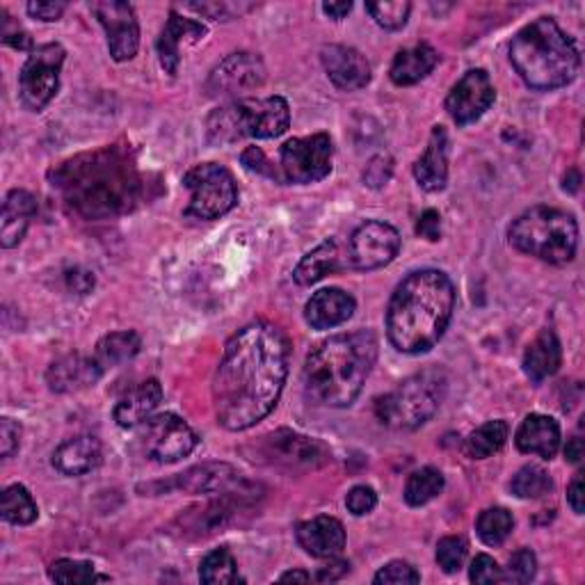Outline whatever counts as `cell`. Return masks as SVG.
<instances>
[{"instance_id": "obj_22", "label": "cell", "mask_w": 585, "mask_h": 585, "mask_svg": "<svg viewBox=\"0 0 585 585\" xmlns=\"http://www.w3.org/2000/svg\"><path fill=\"white\" fill-rule=\"evenodd\" d=\"M514 442L521 453L551 459L561 448V425L546 414H529L521 421Z\"/></svg>"}, {"instance_id": "obj_28", "label": "cell", "mask_w": 585, "mask_h": 585, "mask_svg": "<svg viewBox=\"0 0 585 585\" xmlns=\"http://www.w3.org/2000/svg\"><path fill=\"white\" fill-rule=\"evenodd\" d=\"M163 400V387L159 380H147L115 405V421L119 427H138L156 412Z\"/></svg>"}, {"instance_id": "obj_11", "label": "cell", "mask_w": 585, "mask_h": 585, "mask_svg": "<svg viewBox=\"0 0 585 585\" xmlns=\"http://www.w3.org/2000/svg\"><path fill=\"white\" fill-rule=\"evenodd\" d=\"M65 65V48L59 44H44L30 53L19 74V95L25 108L44 110L57 95L59 69Z\"/></svg>"}, {"instance_id": "obj_30", "label": "cell", "mask_w": 585, "mask_h": 585, "mask_svg": "<svg viewBox=\"0 0 585 585\" xmlns=\"http://www.w3.org/2000/svg\"><path fill=\"white\" fill-rule=\"evenodd\" d=\"M561 361H563V348L559 336L551 329H544L529 346L527 355H523V371H527L531 382L540 384L559 371Z\"/></svg>"}, {"instance_id": "obj_51", "label": "cell", "mask_w": 585, "mask_h": 585, "mask_svg": "<svg viewBox=\"0 0 585 585\" xmlns=\"http://www.w3.org/2000/svg\"><path fill=\"white\" fill-rule=\"evenodd\" d=\"M67 282H69V289L78 295H87L91 289H95V274L87 272V270H80V268H74L67 272Z\"/></svg>"}, {"instance_id": "obj_43", "label": "cell", "mask_w": 585, "mask_h": 585, "mask_svg": "<svg viewBox=\"0 0 585 585\" xmlns=\"http://www.w3.org/2000/svg\"><path fill=\"white\" fill-rule=\"evenodd\" d=\"M419 581H421V574L414 570V565L405 561H393L384 565L373 578L376 585H405V583H419Z\"/></svg>"}, {"instance_id": "obj_36", "label": "cell", "mask_w": 585, "mask_h": 585, "mask_svg": "<svg viewBox=\"0 0 585 585\" xmlns=\"http://www.w3.org/2000/svg\"><path fill=\"white\" fill-rule=\"evenodd\" d=\"M199 581L206 585H229L238 581V567L229 549H213L199 565Z\"/></svg>"}, {"instance_id": "obj_4", "label": "cell", "mask_w": 585, "mask_h": 585, "mask_svg": "<svg viewBox=\"0 0 585 585\" xmlns=\"http://www.w3.org/2000/svg\"><path fill=\"white\" fill-rule=\"evenodd\" d=\"M378 361L371 329L338 334L318 344L304 364V391L316 405L350 408Z\"/></svg>"}, {"instance_id": "obj_12", "label": "cell", "mask_w": 585, "mask_h": 585, "mask_svg": "<svg viewBox=\"0 0 585 585\" xmlns=\"http://www.w3.org/2000/svg\"><path fill=\"white\" fill-rule=\"evenodd\" d=\"M334 147L327 133H316L310 138H293L280 151L282 181L297 183H318L332 172Z\"/></svg>"}, {"instance_id": "obj_23", "label": "cell", "mask_w": 585, "mask_h": 585, "mask_svg": "<svg viewBox=\"0 0 585 585\" xmlns=\"http://www.w3.org/2000/svg\"><path fill=\"white\" fill-rule=\"evenodd\" d=\"M416 183L425 193H440L448 181V138L442 127L433 129L423 156L414 165Z\"/></svg>"}, {"instance_id": "obj_26", "label": "cell", "mask_w": 585, "mask_h": 585, "mask_svg": "<svg viewBox=\"0 0 585 585\" xmlns=\"http://www.w3.org/2000/svg\"><path fill=\"white\" fill-rule=\"evenodd\" d=\"M101 442L91 435H78L59 444L53 453V467L65 476H85L101 465Z\"/></svg>"}, {"instance_id": "obj_10", "label": "cell", "mask_w": 585, "mask_h": 585, "mask_svg": "<svg viewBox=\"0 0 585 585\" xmlns=\"http://www.w3.org/2000/svg\"><path fill=\"white\" fill-rule=\"evenodd\" d=\"M183 186L191 191L188 218L218 220L238 204V188L231 172L218 163L195 165L183 176Z\"/></svg>"}, {"instance_id": "obj_52", "label": "cell", "mask_w": 585, "mask_h": 585, "mask_svg": "<svg viewBox=\"0 0 585 585\" xmlns=\"http://www.w3.org/2000/svg\"><path fill=\"white\" fill-rule=\"evenodd\" d=\"M567 503L576 514H583L585 510V483H583V472L574 476V480L567 487Z\"/></svg>"}, {"instance_id": "obj_21", "label": "cell", "mask_w": 585, "mask_h": 585, "mask_svg": "<svg viewBox=\"0 0 585 585\" xmlns=\"http://www.w3.org/2000/svg\"><path fill=\"white\" fill-rule=\"evenodd\" d=\"M208 33L206 25L202 21L195 19H186L181 17L178 12H170V19L163 28V33L159 37V59H161V67L170 74L176 76L178 72V63H181V46L186 44H197L199 40H204V35Z\"/></svg>"}, {"instance_id": "obj_7", "label": "cell", "mask_w": 585, "mask_h": 585, "mask_svg": "<svg viewBox=\"0 0 585 585\" xmlns=\"http://www.w3.org/2000/svg\"><path fill=\"white\" fill-rule=\"evenodd\" d=\"M291 127V108L284 97L238 99L213 110L206 121V140L210 144H234L242 138L272 140Z\"/></svg>"}, {"instance_id": "obj_18", "label": "cell", "mask_w": 585, "mask_h": 585, "mask_svg": "<svg viewBox=\"0 0 585 585\" xmlns=\"http://www.w3.org/2000/svg\"><path fill=\"white\" fill-rule=\"evenodd\" d=\"M495 99L497 91L487 72L472 69L451 89V95L446 97V110L457 127H467L480 119L495 104Z\"/></svg>"}, {"instance_id": "obj_44", "label": "cell", "mask_w": 585, "mask_h": 585, "mask_svg": "<svg viewBox=\"0 0 585 585\" xmlns=\"http://www.w3.org/2000/svg\"><path fill=\"white\" fill-rule=\"evenodd\" d=\"M378 506V495L373 487H366V485H357L348 491L346 497V508L355 514V517H364L368 512H373V508Z\"/></svg>"}, {"instance_id": "obj_17", "label": "cell", "mask_w": 585, "mask_h": 585, "mask_svg": "<svg viewBox=\"0 0 585 585\" xmlns=\"http://www.w3.org/2000/svg\"><path fill=\"white\" fill-rule=\"evenodd\" d=\"M266 83V65L254 53H231L208 76L210 97H236Z\"/></svg>"}, {"instance_id": "obj_34", "label": "cell", "mask_w": 585, "mask_h": 585, "mask_svg": "<svg viewBox=\"0 0 585 585\" xmlns=\"http://www.w3.org/2000/svg\"><path fill=\"white\" fill-rule=\"evenodd\" d=\"M444 485H446V480H444V474L440 469L423 467L408 478L405 501L412 508H421L433 499H437L444 491Z\"/></svg>"}, {"instance_id": "obj_49", "label": "cell", "mask_w": 585, "mask_h": 585, "mask_svg": "<svg viewBox=\"0 0 585 585\" xmlns=\"http://www.w3.org/2000/svg\"><path fill=\"white\" fill-rule=\"evenodd\" d=\"M416 234L421 238H427L437 242L442 238V215L435 210V208H427L421 218H419V225H416Z\"/></svg>"}, {"instance_id": "obj_55", "label": "cell", "mask_w": 585, "mask_h": 585, "mask_svg": "<svg viewBox=\"0 0 585 585\" xmlns=\"http://www.w3.org/2000/svg\"><path fill=\"white\" fill-rule=\"evenodd\" d=\"M3 42L8 46L19 48V51H25V48H30V44H33L25 33H21V30H19V33H3Z\"/></svg>"}, {"instance_id": "obj_54", "label": "cell", "mask_w": 585, "mask_h": 585, "mask_svg": "<svg viewBox=\"0 0 585 585\" xmlns=\"http://www.w3.org/2000/svg\"><path fill=\"white\" fill-rule=\"evenodd\" d=\"M350 10H353V3H350V0H342V3H325V6H323V12H325L329 19H334V21L346 19V17L350 14Z\"/></svg>"}, {"instance_id": "obj_14", "label": "cell", "mask_w": 585, "mask_h": 585, "mask_svg": "<svg viewBox=\"0 0 585 585\" xmlns=\"http://www.w3.org/2000/svg\"><path fill=\"white\" fill-rule=\"evenodd\" d=\"M174 487L188 491V495H206V497H234L250 503L259 497V485L245 480L234 467L208 462V465L193 467L191 472L181 474Z\"/></svg>"}, {"instance_id": "obj_32", "label": "cell", "mask_w": 585, "mask_h": 585, "mask_svg": "<svg viewBox=\"0 0 585 585\" xmlns=\"http://www.w3.org/2000/svg\"><path fill=\"white\" fill-rule=\"evenodd\" d=\"M142 348L140 336L136 332H112L108 336H104L101 342L97 344V353H95V361L101 366V371L106 373L108 368H115L119 364H127L131 361Z\"/></svg>"}, {"instance_id": "obj_58", "label": "cell", "mask_w": 585, "mask_h": 585, "mask_svg": "<svg viewBox=\"0 0 585 585\" xmlns=\"http://www.w3.org/2000/svg\"><path fill=\"white\" fill-rule=\"evenodd\" d=\"M570 174H572V178H570V181H565V191H570V193H576V191H578V183H581V176H578V172H576V170H572Z\"/></svg>"}, {"instance_id": "obj_56", "label": "cell", "mask_w": 585, "mask_h": 585, "mask_svg": "<svg viewBox=\"0 0 585 585\" xmlns=\"http://www.w3.org/2000/svg\"><path fill=\"white\" fill-rule=\"evenodd\" d=\"M583 453H585L583 440L574 437V440H570V442H567V446H565V457H567L570 462H574V465H576V462H581V459H583Z\"/></svg>"}, {"instance_id": "obj_33", "label": "cell", "mask_w": 585, "mask_h": 585, "mask_svg": "<svg viewBox=\"0 0 585 585\" xmlns=\"http://www.w3.org/2000/svg\"><path fill=\"white\" fill-rule=\"evenodd\" d=\"M506 440H508V423L501 419L487 421L469 435V440L465 442V453L472 459H485L499 453Z\"/></svg>"}, {"instance_id": "obj_40", "label": "cell", "mask_w": 585, "mask_h": 585, "mask_svg": "<svg viewBox=\"0 0 585 585\" xmlns=\"http://www.w3.org/2000/svg\"><path fill=\"white\" fill-rule=\"evenodd\" d=\"M366 10L384 30H400L410 19L412 3L408 0H382V3H366Z\"/></svg>"}, {"instance_id": "obj_35", "label": "cell", "mask_w": 585, "mask_h": 585, "mask_svg": "<svg viewBox=\"0 0 585 585\" xmlns=\"http://www.w3.org/2000/svg\"><path fill=\"white\" fill-rule=\"evenodd\" d=\"M3 519L8 523H14V527H28L37 519V503L33 495L23 487V485H10L3 491Z\"/></svg>"}, {"instance_id": "obj_24", "label": "cell", "mask_w": 585, "mask_h": 585, "mask_svg": "<svg viewBox=\"0 0 585 585\" xmlns=\"http://www.w3.org/2000/svg\"><path fill=\"white\" fill-rule=\"evenodd\" d=\"M355 314V297L342 289H323L306 302L304 318L314 329L344 325Z\"/></svg>"}, {"instance_id": "obj_27", "label": "cell", "mask_w": 585, "mask_h": 585, "mask_svg": "<svg viewBox=\"0 0 585 585\" xmlns=\"http://www.w3.org/2000/svg\"><path fill=\"white\" fill-rule=\"evenodd\" d=\"M104 376L101 366L95 361V357L87 359L80 355H67L57 359L46 373V382L51 391L55 393H69L83 387L95 384Z\"/></svg>"}, {"instance_id": "obj_5", "label": "cell", "mask_w": 585, "mask_h": 585, "mask_svg": "<svg viewBox=\"0 0 585 585\" xmlns=\"http://www.w3.org/2000/svg\"><path fill=\"white\" fill-rule=\"evenodd\" d=\"M510 63L533 89H559L578 72V51L551 17H540L521 28L510 44Z\"/></svg>"}, {"instance_id": "obj_42", "label": "cell", "mask_w": 585, "mask_h": 585, "mask_svg": "<svg viewBox=\"0 0 585 585\" xmlns=\"http://www.w3.org/2000/svg\"><path fill=\"white\" fill-rule=\"evenodd\" d=\"M535 572H538L535 553L531 549H519L508 563V574H503V581L529 583V581H533Z\"/></svg>"}, {"instance_id": "obj_31", "label": "cell", "mask_w": 585, "mask_h": 585, "mask_svg": "<svg viewBox=\"0 0 585 585\" xmlns=\"http://www.w3.org/2000/svg\"><path fill=\"white\" fill-rule=\"evenodd\" d=\"M440 63V53L430 44H416L412 48H403L391 63L389 76L396 85L405 87L423 80Z\"/></svg>"}, {"instance_id": "obj_3", "label": "cell", "mask_w": 585, "mask_h": 585, "mask_svg": "<svg viewBox=\"0 0 585 585\" xmlns=\"http://www.w3.org/2000/svg\"><path fill=\"white\" fill-rule=\"evenodd\" d=\"M455 310V286L442 270H416L391 295L387 334L398 353L421 355L433 350Z\"/></svg>"}, {"instance_id": "obj_8", "label": "cell", "mask_w": 585, "mask_h": 585, "mask_svg": "<svg viewBox=\"0 0 585 585\" xmlns=\"http://www.w3.org/2000/svg\"><path fill=\"white\" fill-rule=\"evenodd\" d=\"M446 389L448 382L440 368H425L400 382L391 393L378 398L376 416L396 430H416L437 414Z\"/></svg>"}, {"instance_id": "obj_20", "label": "cell", "mask_w": 585, "mask_h": 585, "mask_svg": "<svg viewBox=\"0 0 585 585\" xmlns=\"http://www.w3.org/2000/svg\"><path fill=\"white\" fill-rule=\"evenodd\" d=\"M295 535L297 544L314 559H336L346 546L344 523L327 514L302 521Z\"/></svg>"}, {"instance_id": "obj_53", "label": "cell", "mask_w": 585, "mask_h": 585, "mask_svg": "<svg viewBox=\"0 0 585 585\" xmlns=\"http://www.w3.org/2000/svg\"><path fill=\"white\" fill-rule=\"evenodd\" d=\"M348 563L346 561H334V559H329V565H325V567H321V572L314 576L316 581H323V583H327V581H336V578H342L346 572H348Z\"/></svg>"}, {"instance_id": "obj_39", "label": "cell", "mask_w": 585, "mask_h": 585, "mask_svg": "<svg viewBox=\"0 0 585 585\" xmlns=\"http://www.w3.org/2000/svg\"><path fill=\"white\" fill-rule=\"evenodd\" d=\"M48 576L55 583H65V585H85V583H101L110 581L108 576H99L95 572V565L83 563V561H72V559H59L51 565Z\"/></svg>"}, {"instance_id": "obj_25", "label": "cell", "mask_w": 585, "mask_h": 585, "mask_svg": "<svg viewBox=\"0 0 585 585\" xmlns=\"http://www.w3.org/2000/svg\"><path fill=\"white\" fill-rule=\"evenodd\" d=\"M350 266V257H348V250L344 252L342 242H338L336 238H329L325 242H321L316 250H312L310 254H306L295 272H293V280L300 284V286H312L316 282H321L323 277L332 274V272H338Z\"/></svg>"}, {"instance_id": "obj_2", "label": "cell", "mask_w": 585, "mask_h": 585, "mask_svg": "<svg viewBox=\"0 0 585 585\" xmlns=\"http://www.w3.org/2000/svg\"><path fill=\"white\" fill-rule=\"evenodd\" d=\"M53 188L87 220H106L133 210L144 197V178L129 149L104 147L59 165Z\"/></svg>"}, {"instance_id": "obj_6", "label": "cell", "mask_w": 585, "mask_h": 585, "mask_svg": "<svg viewBox=\"0 0 585 585\" xmlns=\"http://www.w3.org/2000/svg\"><path fill=\"white\" fill-rule=\"evenodd\" d=\"M508 236L514 250L551 266L570 263L578 248L576 220L570 213L549 206H533L523 210L510 225Z\"/></svg>"}, {"instance_id": "obj_1", "label": "cell", "mask_w": 585, "mask_h": 585, "mask_svg": "<svg viewBox=\"0 0 585 585\" xmlns=\"http://www.w3.org/2000/svg\"><path fill=\"white\" fill-rule=\"evenodd\" d=\"M289 336L259 321L238 329L225 348L213 378L215 419L231 433L263 421L280 403L289 378Z\"/></svg>"}, {"instance_id": "obj_29", "label": "cell", "mask_w": 585, "mask_h": 585, "mask_svg": "<svg viewBox=\"0 0 585 585\" xmlns=\"http://www.w3.org/2000/svg\"><path fill=\"white\" fill-rule=\"evenodd\" d=\"M35 213H37V199L28 191H12L6 197L3 218H0V245H3L6 250L17 248V245L23 240L30 220L35 218Z\"/></svg>"}, {"instance_id": "obj_50", "label": "cell", "mask_w": 585, "mask_h": 585, "mask_svg": "<svg viewBox=\"0 0 585 585\" xmlns=\"http://www.w3.org/2000/svg\"><path fill=\"white\" fill-rule=\"evenodd\" d=\"M67 10L65 3H48V0H37V3H28V14L40 21H57Z\"/></svg>"}, {"instance_id": "obj_48", "label": "cell", "mask_w": 585, "mask_h": 585, "mask_svg": "<svg viewBox=\"0 0 585 585\" xmlns=\"http://www.w3.org/2000/svg\"><path fill=\"white\" fill-rule=\"evenodd\" d=\"M242 165L248 167L250 172L266 174V176H270V178H282L280 174H277L274 167H270V163H268V159H266V153H263L259 147L245 149V153H242Z\"/></svg>"}, {"instance_id": "obj_9", "label": "cell", "mask_w": 585, "mask_h": 585, "mask_svg": "<svg viewBox=\"0 0 585 585\" xmlns=\"http://www.w3.org/2000/svg\"><path fill=\"white\" fill-rule=\"evenodd\" d=\"M250 459L284 474H306L325 467L332 459V453L323 442L282 427L257 440V444H252Z\"/></svg>"}, {"instance_id": "obj_37", "label": "cell", "mask_w": 585, "mask_h": 585, "mask_svg": "<svg viewBox=\"0 0 585 585\" xmlns=\"http://www.w3.org/2000/svg\"><path fill=\"white\" fill-rule=\"evenodd\" d=\"M512 529H514V519L506 508H489L476 521L478 538L487 546L503 544L508 540V535L512 533Z\"/></svg>"}, {"instance_id": "obj_15", "label": "cell", "mask_w": 585, "mask_h": 585, "mask_svg": "<svg viewBox=\"0 0 585 585\" xmlns=\"http://www.w3.org/2000/svg\"><path fill=\"white\" fill-rule=\"evenodd\" d=\"M89 10L106 30L108 48L115 63L133 59L140 48V25L133 6L119 3V0H101V3H91Z\"/></svg>"}, {"instance_id": "obj_19", "label": "cell", "mask_w": 585, "mask_h": 585, "mask_svg": "<svg viewBox=\"0 0 585 585\" xmlns=\"http://www.w3.org/2000/svg\"><path fill=\"white\" fill-rule=\"evenodd\" d=\"M323 67L334 87L344 91H355L371 83V65L368 59L350 46H325L321 53Z\"/></svg>"}, {"instance_id": "obj_46", "label": "cell", "mask_w": 585, "mask_h": 585, "mask_svg": "<svg viewBox=\"0 0 585 585\" xmlns=\"http://www.w3.org/2000/svg\"><path fill=\"white\" fill-rule=\"evenodd\" d=\"M391 172H393V161L391 156H387V153H380V156H376L371 163L366 165V172H364V183L368 188H382L387 186V181L391 178Z\"/></svg>"}, {"instance_id": "obj_57", "label": "cell", "mask_w": 585, "mask_h": 585, "mask_svg": "<svg viewBox=\"0 0 585 585\" xmlns=\"http://www.w3.org/2000/svg\"><path fill=\"white\" fill-rule=\"evenodd\" d=\"M280 581H284V583H289V581H300V583H306V581H312V574L293 570V572H286V574H282V576H280Z\"/></svg>"}, {"instance_id": "obj_41", "label": "cell", "mask_w": 585, "mask_h": 585, "mask_svg": "<svg viewBox=\"0 0 585 585\" xmlns=\"http://www.w3.org/2000/svg\"><path fill=\"white\" fill-rule=\"evenodd\" d=\"M467 551L469 546L465 538H455V535L444 538L437 544V563L446 574H455L462 570V565H465Z\"/></svg>"}, {"instance_id": "obj_13", "label": "cell", "mask_w": 585, "mask_h": 585, "mask_svg": "<svg viewBox=\"0 0 585 585\" xmlns=\"http://www.w3.org/2000/svg\"><path fill=\"white\" fill-rule=\"evenodd\" d=\"M197 433L176 414H159L144 421L142 446L149 459L159 465H174L197 448Z\"/></svg>"}, {"instance_id": "obj_38", "label": "cell", "mask_w": 585, "mask_h": 585, "mask_svg": "<svg viewBox=\"0 0 585 585\" xmlns=\"http://www.w3.org/2000/svg\"><path fill=\"white\" fill-rule=\"evenodd\" d=\"M553 487L549 474L535 465H529L517 472V476L510 483L512 495L519 499H540L544 495H549Z\"/></svg>"}, {"instance_id": "obj_47", "label": "cell", "mask_w": 585, "mask_h": 585, "mask_svg": "<svg viewBox=\"0 0 585 585\" xmlns=\"http://www.w3.org/2000/svg\"><path fill=\"white\" fill-rule=\"evenodd\" d=\"M21 444V425L12 419L0 421V455L6 459L19 451Z\"/></svg>"}, {"instance_id": "obj_16", "label": "cell", "mask_w": 585, "mask_h": 585, "mask_svg": "<svg viewBox=\"0 0 585 585\" xmlns=\"http://www.w3.org/2000/svg\"><path fill=\"white\" fill-rule=\"evenodd\" d=\"M400 250V234L387 223H364L348 242L350 266L357 270H378L389 266Z\"/></svg>"}, {"instance_id": "obj_45", "label": "cell", "mask_w": 585, "mask_h": 585, "mask_svg": "<svg viewBox=\"0 0 585 585\" xmlns=\"http://www.w3.org/2000/svg\"><path fill=\"white\" fill-rule=\"evenodd\" d=\"M469 578L474 583H480V585H485V583H501L503 581V570L499 567V563L495 559L487 556V553H480V556H476L474 563H472Z\"/></svg>"}]
</instances>
